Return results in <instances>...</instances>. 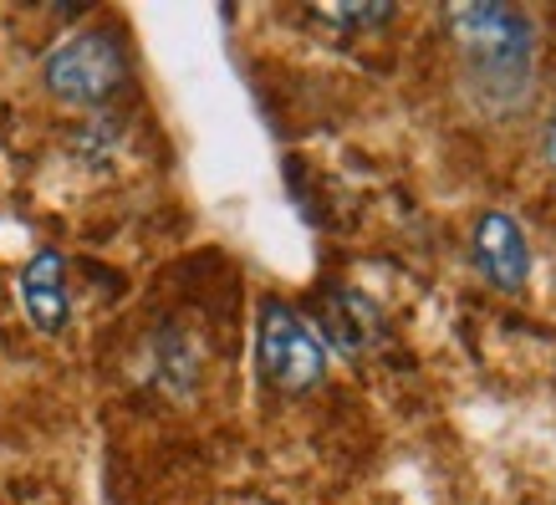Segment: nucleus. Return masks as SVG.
<instances>
[{
  "label": "nucleus",
  "mask_w": 556,
  "mask_h": 505,
  "mask_svg": "<svg viewBox=\"0 0 556 505\" xmlns=\"http://www.w3.org/2000/svg\"><path fill=\"white\" fill-rule=\"evenodd\" d=\"M327 21H338V26H388L393 21V5H332V11H321Z\"/></svg>",
  "instance_id": "obj_7"
},
{
  "label": "nucleus",
  "mask_w": 556,
  "mask_h": 505,
  "mask_svg": "<svg viewBox=\"0 0 556 505\" xmlns=\"http://www.w3.org/2000/svg\"><path fill=\"white\" fill-rule=\"evenodd\" d=\"M41 83L72 108H102L128 87V51L113 31H77L47 51Z\"/></svg>",
  "instance_id": "obj_2"
},
{
  "label": "nucleus",
  "mask_w": 556,
  "mask_h": 505,
  "mask_svg": "<svg viewBox=\"0 0 556 505\" xmlns=\"http://www.w3.org/2000/svg\"><path fill=\"white\" fill-rule=\"evenodd\" d=\"M444 31L465 56V87L485 113H516L536 83V26L526 11L501 0H455Z\"/></svg>",
  "instance_id": "obj_1"
},
{
  "label": "nucleus",
  "mask_w": 556,
  "mask_h": 505,
  "mask_svg": "<svg viewBox=\"0 0 556 505\" xmlns=\"http://www.w3.org/2000/svg\"><path fill=\"white\" fill-rule=\"evenodd\" d=\"M541 149H546V164L556 168V113H552V123H546V134H541Z\"/></svg>",
  "instance_id": "obj_8"
},
{
  "label": "nucleus",
  "mask_w": 556,
  "mask_h": 505,
  "mask_svg": "<svg viewBox=\"0 0 556 505\" xmlns=\"http://www.w3.org/2000/svg\"><path fill=\"white\" fill-rule=\"evenodd\" d=\"M21 306H26L31 327H41L47 337H56L67 327V317H72L67 266H62L56 251H36L31 261H26V270H21Z\"/></svg>",
  "instance_id": "obj_6"
},
{
  "label": "nucleus",
  "mask_w": 556,
  "mask_h": 505,
  "mask_svg": "<svg viewBox=\"0 0 556 505\" xmlns=\"http://www.w3.org/2000/svg\"><path fill=\"white\" fill-rule=\"evenodd\" d=\"M317 327L342 357H363L368 348L383 342V317H378V306L348 287H332L317 296Z\"/></svg>",
  "instance_id": "obj_5"
},
{
  "label": "nucleus",
  "mask_w": 556,
  "mask_h": 505,
  "mask_svg": "<svg viewBox=\"0 0 556 505\" xmlns=\"http://www.w3.org/2000/svg\"><path fill=\"white\" fill-rule=\"evenodd\" d=\"M255 363L261 378L281 393H306L327 378V348H321L317 327L287 302H261V321H255Z\"/></svg>",
  "instance_id": "obj_3"
},
{
  "label": "nucleus",
  "mask_w": 556,
  "mask_h": 505,
  "mask_svg": "<svg viewBox=\"0 0 556 505\" xmlns=\"http://www.w3.org/2000/svg\"><path fill=\"white\" fill-rule=\"evenodd\" d=\"M470 255H475V270L501 291H521L526 276H531V251H526L521 225L510 215H501V210H485V215H480Z\"/></svg>",
  "instance_id": "obj_4"
}]
</instances>
